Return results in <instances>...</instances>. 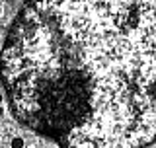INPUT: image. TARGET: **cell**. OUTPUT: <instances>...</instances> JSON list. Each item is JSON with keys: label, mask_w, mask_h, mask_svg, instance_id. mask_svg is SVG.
<instances>
[{"label": "cell", "mask_w": 156, "mask_h": 148, "mask_svg": "<svg viewBox=\"0 0 156 148\" xmlns=\"http://www.w3.org/2000/svg\"><path fill=\"white\" fill-rule=\"evenodd\" d=\"M22 125L61 148L156 142V0H31L0 53Z\"/></svg>", "instance_id": "obj_1"}, {"label": "cell", "mask_w": 156, "mask_h": 148, "mask_svg": "<svg viewBox=\"0 0 156 148\" xmlns=\"http://www.w3.org/2000/svg\"><path fill=\"white\" fill-rule=\"evenodd\" d=\"M12 148H23V140L22 139H14L12 140Z\"/></svg>", "instance_id": "obj_2"}, {"label": "cell", "mask_w": 156, "mask_h": 148, "mask_svg": "<svg viewBox=\"0 0 156 148\" xmlns=\"http://www.w3.org/2000/svg\"><path fill=\"white\" fill-rule=\"evenodd\" d=\"M0 101H2V96H0Z\"/></svg>", "instance_id": "obj_3"}, {"label": "cell", "mask_w": 156, "mask_h": 148, "mask_svg": "<svg viewBox=\"0 0 156 148\" xmlns=\"http://www.w3.org/2000/svg\"><path fill=\"white\" fill-rule=\"evenodd\" d=\"M0 14H2V10H0Z\"/></svg>", "instance_id": "obj_4"}]
</instances>
